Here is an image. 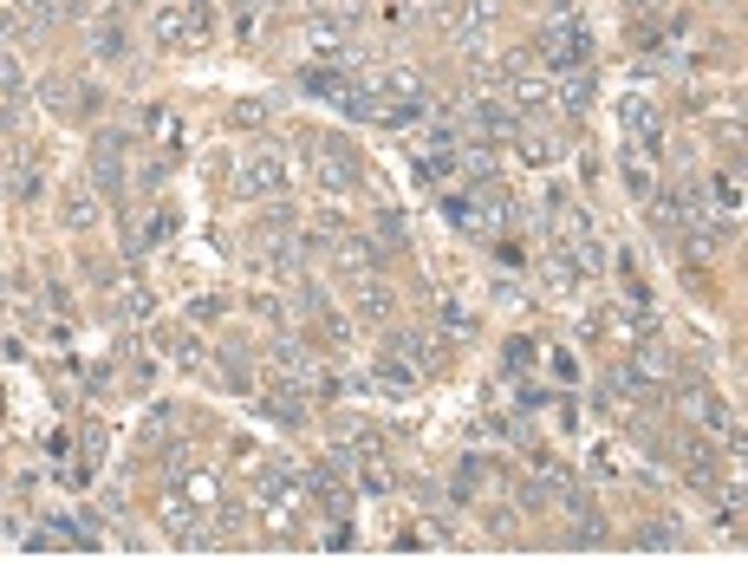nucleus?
Masks as SVG:
<instances>
[{"instance_id": "obj_1", "label": "nucleus", "mask_w": 748, "mask_h": 586, "mask_svg": "<svg viewBox=\"0 0 748 586\" xmlns=\"http://www.w3.org/2000/svg\"><path fill=\"white\" fill-rule=\"evenodd\" d=\"M306 163H313V183L333 189V196L365 183V156L345 144V138H306Z\"/></svg>"}, {"instance_id": "obj_2", "label": "nucleus", "mask_w": 748, "mask_h": 586, "mask_svg": "<svg viewBox=\"0 0 748 586\" xmlns=\"http://www.w3.org/2000/svg\"><path fill=\"white\" fill-rule=\"evenodd\" d=\"M235 183H241L248 196H286V189H293V163H286V150L254 144L235 163Z\"/></svg>"}, {"instance_id": "obj_3", "label": "nucleus", "mask_w": 748, "mask_h": 586, "mask_svg": "<svg viewBox=\"0 0 748 586\" xmlns=\"http://www.w3.org/2000/svg\"><path fill=\"white\" fill-rule=\"evenodd\" d=\"M534 53H541V66H553V73H586V59H593V33H586L579 20H553Z\"/></svg>"}, {"instance_id": "obj_4", "label": "nucleus", "mask_w": 748, "mask_h": 586, "mask_svg": "<svg viewBox=\"0 0 748 586\" xmlns=\"http://www.w3.org/2000/svg\"><path fill=\"white\" fill-rule=\"evenodd\" d=\"M677 404L690 411V417H696V424H703V431H709V437H723L729 449H742V417H736V411H729V404H723L716 391H703V384H683Z\"/></svg>"}, {"instance_id": "obj_5", "label": "nucleus", "mask_w": 748, "mask_h": 586, "mask_svg": "<svg viewBox=\"0 0 748 586\" xmlns=\"http://www.w3.org/2000/svg\"><path fill=\"white\" fill-rule=\"evenodd\" d=\"M618 124H625V144L638 150V156H658L664 150V111L651 98H625L618 105Z\"/></svg>"}, {"instance_id": "obj_6", "label": "nucleus", "mask_w": 748, "mask_h": 586, "mask_svg": "<svg viewBox=\"0 0 748 586\" xmlns=\"http://www.w3.org/2000/svg\"><path fill=\"white\" fill-rule=\"evenodd\" d=\"M391 313H398V293L384 287L378 274H365V281L351 287V319H358V326H391Z\"/></svg>"}, {"instance_id": "obj_7", "label": "nucleus", "mask_w": 748, "mask_h": 586, "mask_svg": "<svg viewBox=\"0 0 748 586\" xmlns=\"http://www.w3.org/2000/svg\"><path fill=\"white\" fill-rule=\"evenodd\" d=\"M273 384H286V391H313V384H326V378H319V359H313L306 346L286 339V346L273 352Z\"/></svg>"}, {"instance_id": "obj_8", "label": "nucleus", "mask_w": 748, "mask_h": 586, "mask_svg": "<svg viewBox=\"0 0 748 586\" xmlns=\"http://www.w3.org/2000/svg\"><path fill=\"white\" fill-rule=\"evenodd\" d=\"M488 20H495V0H443V7H436V26H443L449 40H469Z\"/></svg>"}, {"instance_id": "obj_9", "label": "nucleus", "mask_w": 748, "mask_h": 586, "mask_svg": "<svg viewBox=\"0 0 748 586\" xmlns=\"http://www.w3.org/2000/svg\"><path fill=\"white\" fill-rule=\"evenodd\" d=\"M333 268H339L345 281H365V274L384 268V248H378L371 235H345L339 248H333Z\"/></svg>"}, {"instance_id": "obj_10", "label": "nucleus", "mask_w": 748, "mask_h": 586, "mask_svg": "<svg viewBox=\"0 0 748 586\" xmlns=\"http://www.w3.org/2000/svg\"><path fill=\"white\" fill-rule=\"evenodd\" d=\"M508 98H514V118H534L553 105V78L546 73H508Z\"/></svg>"}, {"instance_id": "obj_11", "label": "nucleus", "mask_w": 748, "mask_h": 586, "mask_svg": "<svg viewBox=\"0 0 748 586\" xmlns=\"http://www.w3.org/2000/svg\"><path fill=\"white\" fill-rule=\"evenodd\" d=\"M150 40L156 46H189V7L183 0H156L150 7Z\"/></svg>"}, {"instance_id": "obj_12", "label": "nucleus", "mask_w": 748, "mask_h": 586, "mask_svg": "<svg viewBox=\"0 0 748 586\" xmlns=\"http://www.w3.org/2000/svg\"><path fill=\"white\" fill-rule=\"evenodd\" d=\"M91 176H98L105 189L124 183V131H98V144H91Z\"/></svg>"}, {"instance_id": "obj_13", "label": "nucleus", "mask_w": 748, "mask_h": 586, "mask_svg": "<svg viewBox=\"0 0 748 586\" xmlns=\"http://www.w3.org/2000/svg\"><path fill=\"white\" fill-rule=\"evenodd\" d=\"M677 463H683V476H690L696 489H709V482H716V449L696 437V431H683V437H677Z\"/></svg>"}, {"instance_id": "obj_14", "label": "nucleus", "mask_w": 748, "mask_h": 586, "mask_svg": "<svg viewBox=\"0 0 748 586\" xmlns=\"http://www.w3.org/2000/svg\"><path fill=\"white\" fill-rule=\"evenodd\" d=\"M176 235V216L170 209H156V216L131 221V235H124V254H143V248H156V241H170Z\"/></svg>"}, {"instance_id": "obj_15", "label": "nucleus", "mask_w": 748, "mask_h": 586, "mask_svg": "<svg viewBox=\"0 0 748 586\" xmlns=\"http://www.w3.org/2000/svg\"><path fill=\"white\" fill-rule=\"evenodd\" d=\"M59 216H66V228H72V235H85V228L98 221V196H91V189H72L66 203H59Z\"/></svg>"}, {"instance_id": "obj_16", "label": "nucleus", "mask_w": 748, "mask_h": 586, "mask_svg": "<svg viewBox=\"0 0 748 586\" xmlns=\"http://www.w3.org/2000/svg\"><path fill=\"white\" fill-rule=\"evenodd\" d=\"M91 53H98L105 66H118V59H124V26H118V20H98V26H91Z\"/></svg>"}, {"instance_id": "obj_17", "label": "nucleus", "mask_w": 748, "mask_h": 586, "mask_svg": "<svg viewBox=\"0 0 748 586\" xmlns=\"http://www.w3.org/2000/svg\"><path fill=\"white\" fill-rule=\"evenodd\" d=\"M553 105H560V111H573V118H579V111H586V105H593V73L566 78V85H560V91H553Z\"/></svg>"}, {"instance_id": "obj_18", "label": "nucleus", "mask_w": 748, "mask_h": 586, "mask_svg": "<svg viewBox=\"0 0 748 586\" xmlns=\"http://www.w3.org/2000/svg\"><path fill=\"white\" fill-rule=\"evenodd\" d=\"M40 98H46V111H59V118H72V111H78V85H72V78H46V85H40Z\"/></svg>"}, {"instance_id": "obj_19", "label": "nucleus", "mask_w": 748, "mask_h": 586, "mask_svg": "<svg viewBox=\"0 0 748 586\" xmlns=\"http://www.w3.org/2000/svg\"><path fill=\"white\" fill-rule=\"evenodd\" d=\"M189 7V46H208L215 40V0H183Z\"/></svg>"}, {"instance_id": "obj_20", "label": "nucleus", "mask_w": 748, "mask_h": 586, "mask_svg": "<svg viewBox=\"0 0 748 586\" xmlns=\"http://www.w3.org/2000/svg\"><path fill=\"white\" fill-rule=\"evenodd\" d=\"M221 378H228L235 391H254V371H248V352H241V346H228V352H221Z\"/></svg>"}, {"instance_id": "obj_21", "label": "nucleus", "mask_w": 748, "mask_h": 586, "mask_svg": "<svg viewBox=\"0 0 748 586\" xmlns=\"http://www.w3.org/2000/svg\"><path fill=\"white\" fill-rule=\"evenodd\" d=\"M268 118H273L268 98H241V105H235V124H241V131H261Z\"/></svg>"}, {"instance_id": "obj_22", "label": "nucleus", "mask_w": 748, "mask_h": 586, "mask_svg": "<svg viewBox=\"0 0 748 586\" xmlns=\"http://www.w3.org/2000/svg\"><path fill=\"white\" fill-rule=\"evenodd\" d=\"M521 163H560V144H553V138H534V131H521Z\"/></svg>"}, {"instance_id": "obj_23", "label": "nucleus", "mask_w": 748, "mask_h": 586, "mask_svg": "<svg viewBox=\"0 0 748 586\" xmlns=\"http://www.w3.org/2000/svg\"><path fill=\"white\" fill-rule=\"evenodd\" d=\"M248 306H254V319H261V326H273V333L286 326V306H280V300H268V293H254Z\"/></svg>"}, {"instance_id": "obj_24", "label": "nucleus", "mask_w": 748, "mask_h": 586, "mask_svg": "<svg viewBox=\"0 0 748 586\" xmlns=\"http://www.w3.org/2000/svg\"><path fill=\"white\" fill-rule=\"evenodd\" d=\"M716 521H723V534H729V541H742V496H736V489H729V502L716 509Z\"/></svg>"}, {"instance_id": "obj_25", "label": "nucleus", "mask_w": 748, "mask_h": 586, "mask_svg": "<svg viewBox=\"0 0 748 586\" xmlns=\"http://www.w3.org/2000/svg\"><path fill=\"white\" fill-rule=\"evenodd\" d=\"M443 333H449V339L476 333V313H463V306H443Z\"/></svg>"}, {"instance_id": "obj_26", "label": "nucleus", "mask_w": 748, "mask_h": 586, "mask_svg": "<svg viewBox=\"0 0 748 586\" xmlns=\"http://www.w3.org/2000/svg\"><path fill=\"white\" fill-rule=\"evenodd\" d=\"M170 352H176V366H183V371H203V346H196L189 333H183V339H176Z\"/></svg>"}, {"instance_id": "obj_27", "label": "nucleus", "mask_w": 748, "mask_h": 586, "mask_svg": "<svg viewBox=\"0 0 748 586\" xmlns=\"http://www.w3.org/2000/svg\"><path fill=\"white\" fill-rule=\"evenodd\" d=\"M476 482H481V463H476V456H469V463L456 469V496H476Z\"/></svg>"}, {"instance_id": "obj_28", "label": "nucleus", "mask_w": 748, "mask_h": 586, "mask_svg": "<svg viewBox=\"0 0 748 586\" xmlns=\"http://www.w3.org/2000/svg\"><path fill=\"white\" fill-rule=\"evenodd\" d=\"M638 547H677V534H671V528H644Z\"/></svg>"}, {"instance_id": "obj_29", "label": "nucleus", "mask_w": 748, "mask_h": 586, "mask_svg": "<svg viewBox=\"0 0 748 586\" xmlns=\"http://www.w3.org/2000/svg\"><path fill=\"white\" fill-rule=\"evenodd\" d=\"M528 359H534V346H528V339H514V346H508V371H528Z\"/></svg>"}, {"instance_id": "obj_30", "label": "nucleus", "mask_w": 748, "mask_h": 586, "mask_svg": "<svg viewBox=\"0 0 748 586\" xmlns=\"http://www.w3.org/2000/svg\"><path fill=\"white\" fill-rule=\"evenodd\" d=\"M85 281H98V287H111L118 274H111V261H85Z\"/></svg>"}, {"instance_id": "obj_31", "label": "nucleus", "mask_w": 748, "mask_h": 586, "mask_svg": "<svg viewBox=\"0 0 748 586\" xmlns=\"http://www.w3.org/2000/svg\"><path fill=\"white\" fill-rule=\"evenodd\" d=\"M215 313H221V300H215V293H208V300H196V313H189V319H196V326H208V319H215Z\"/></svg>"}, {"instance_id": "obj_32", "label": "nucleus", "mask_w": 748, "mask_h": 586, "mask_svg": "<svg viewBox=\"0 0 748 586\" xmlns=\"http://www.w3.org/2000/svg\"><path fill=\"white\" fill-rule=\"evenodd\" d=\"M553 7H560V13H566V0H553Z\"/></svg>"}]
</instances>
